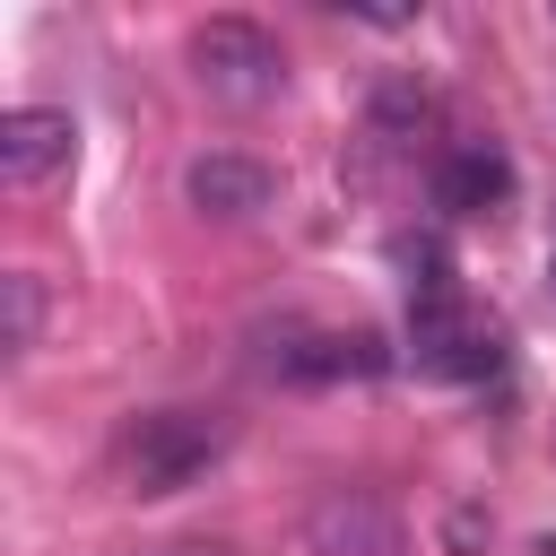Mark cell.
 Here are the masks:
<instances>
[{
  "instance_id": "10",
  "label": "cell",
  "mask_w": 556,
  "mask_h": 556,
  "mask_svg": "<svg viewBox=\"0 0 556 556\" xmlns=\"http://www.w3.org/2000/svg\"><path fill=\"white\" fill-rule=\"evenodd\" d=\"M443 539H452V547H478V539H486V521H478V513H452V521H443Z\"/></svg>"
},
{
  "instance_id": "6",
  "label": "cell",
  "mask_w": 556,
  "mask_h": 556,
  "mask_svg": "<svg viewBox=\"0 0 556 556\" xmlns=\"http://www.w3.org/2000/svg\"><path fill=\"white\" fill-rule=\"evenodd\" d=\"M182 200L200 217H261L278 200V174L261 156H243V148H208V156L182 165Z\"/></svg>"
},
{
  "instance_id": "9",
  "label": "cell",
  "mask_w": 556,
  "mask_h": 556,
  "mask_svg": "<svg viewBox=\"0 0 556 556\" xmlns=\"http://www.w3.org/2000/svg\"><path fill=\"white\" fill-rule=\"evenodd\" d=\"M139 556H235V547H217V539H165V547H139Z\"/></svg>"
},
{
  "instance_id": "5",
  "label": "cell",
  "mask_w": 556,
  "mask_h": 556,
  "mask_svg": "<svg viewBox=\"0 0 556 556\" xmlns=\"http://www.w3.org/2000/svg\"><path fill=\"white\" fill-rule=\"evenodd\" d=\"M70 156H78V122H70L61 104H17V113L0 122V182H17V191L52 182Z\"/></svg>"
},
{
  "instance_id": "3",
  "label": "cell",
  "mask_w": 556,
  "mask_h": 556,
  "mask_svg": "<svg viewBox=\"0 0 556 556\" xmlns=\"http://www.w3.org/2000/svg\"><path fill=\"white\" fill-rule=\"evenodd\" d=\"M304 547L313 556H408V530L374 486H330L304 513Z\"/></svg>"
},
{
  "instance_id": "11",
  "label": "cell",
  "mask_w": 556,
  "mask_h": 556,
  "mask_svg": "<svg viewBox=\"0 0 556 556\" xmlns=\"http://www.w3.org/2000/svg\"><path fill=\"white\" fill-rule=\"evenodd\" d=\"M539 556H556V539H539Z\"/></svg>"
},
{
  "instance_id": "4",
  "label": "cell",
  "mask_w": 556,
  "mask_h": 556,
  "mask_svg": "<svg viewBox=\"0 0 556 556\" xmlns=\"http://www.w3.org/2000/svg\"><path fill=\"white\" fill-rule=\"evenodd\" d=\"M374 365H382V348L365 330H304V321H287L261 348L269 382H339V374H374Z\"/></svg>"
},
{
  "instance_id": "1",
  "label": "cell",
  "mask_w": 556,
  "mask_h": 556,
  "mask_svg": "<svg viewBox=\"0 0 556 556\" xmlns=\"http://www.w3.org/2000/svg\"><path fill=\"white\" fill-rule=\"evenodd\" d=\"M226 443H235V426L208 417V408H148V417L122 434V469H130L139 495H174V486L208 478V469L226 460Z\"/></svg>"
},
{
  "instance_id": "8",
  "label": "cell",
  "mask_w": 556,
  "mask_h": 556,
  "mask_svg": "<svg viewBox=\"0 0 556 556\" xmlns=\"http://www.w3.org/2000/svg\"><path fill=\"white\" fill-rule=\"evenodd\" d=\"M35 330H43V278H35V269H9V278H0V348L26 356Z\"/></svg>"
},
{
  "instance_id": "7",
  "label": "cell",
  "mask_w": 556,
  "mask_h": 556,
  "mask_svg": "<svg viewBox=\"0 0 556 556\" xmlns=\"http://www.w3.org/2000/svg\"><path fill=\"white\" fill-rule=\"evenodd\" d=\"M513 200V156L495 148V139H460V148H443V165H434V208H452V217H486V208H504Z\"/></svg>"
},
{
  "instance_id": "2",
  "label": "cell",
  "mask_w": 556,
  "mask_h": 556,
  "mask_svg": "<svg viewBox=\"0 0 556 556\" xmlns=\"http://www.w3.org/2000/svg\"><path fill=\"white\" fill-rule=\"evenodd\" d=\"M191 78H200V96L252 113V104H278L287 96V52L252 17H200L191 26Z\"/></svg>"
}]
</instances>
